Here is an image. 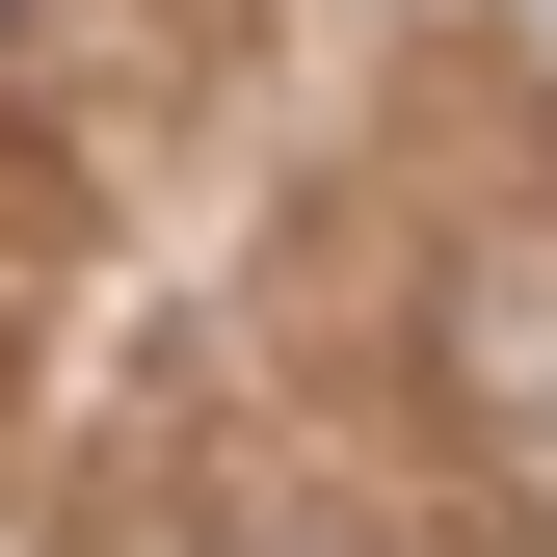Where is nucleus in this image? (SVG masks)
I'll return each mask as SVG.
<instances>
[{
    "mask_svg": "<svg viewBox=\"0 0 557 557\" xmlns=\"http://www.w3.org/2000/svg\"><path fill=\"white\" fill-rule=\"evenodd\" d=\"M478 372H505L531 425H557V265H505V293H478Z\"/></svg>",
    "mask_w": 557,
    "mask_h": 557,
    "instance_id": "obj_1",
    "label": "nucleus"
}]
</instances>
